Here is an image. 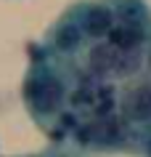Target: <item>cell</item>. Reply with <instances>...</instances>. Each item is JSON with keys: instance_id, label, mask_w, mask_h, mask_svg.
Instances as JSON below:
<instances>
[{"instance_id": "cell-1", "label": "cell", "mask_w": 151, "mask_h": 157, "mask_svg": "<svg viewBox=\"0 0 151 157\" xmlns=\"http://www.w3.org/2000/svg\"><path fill=\"white\" fill-rule=\"evenodd\" d=\"M24 99L29 104V109H32V115L40 123L56 120V117L64 115V107H67V101H69V85L64 83L61 75L40 67V69H34L27 77Z\"/></svg>"}, {"instance_id": "cell-2", "label": "cell", "mask_w": 151, "mask_h": 157, "mask_svg": "<svg viewBox=\"0 0 151 157\" xmlns=\"http://www.w3.org/2000/svg\"><path fill=\"white\" fill-rule=\"evenodd\" d=\"M69 16L82 27V32L90 40L106 37L109 29L117 24V16H114L109 3H77L74 8L69 11Z\"/></svg>"}, {"instance_id": "cell-3", "label": "cell", "mask_w": 151, "mask_h": 157, "mask_svg": "<svg viewBox=\"0 0 151 157\" xmlns=\"http://www.w3.org/2000/svg\"><path fill=\"white\" fill-rule=\"evenodd\" d=\"M85 37H88V35L82 32V27H80L74 19L67 13L59 24L53 27V32H50L48 40H50V48L56 51L59 56H74L77 51L82 48Z\"/></svg>"}, {"instance_id": "cell-4", "label": "cell", "mask_w": 151, "mask_h": 157, "mask_svg": "<svg viewBox=\"0 0 151 157\" xmlns=\"http://www.w3.org/2000/svg\"><path fill=\"white\" fill-rule=\"evenodd\" d=\"M122 112L130 123H151V83H138L122 96Z\"/></svg>"}, {"instance_id": "cell-5", "label": "cell", "mask_w": 151, "mask_h": 157, "mask_svg": "<svg viewBox=\"0 0 151 157\" xmlns=\"http://www.w3.org/2000/svg\"><path fill=\"white\" fill-rule=\"evenodd\" d=\"M143 40H146V27L143 24H125V21H117L109 29V35H106V43H111L122 53L138 51Z\"/></svg>"}, {"instance_id": "cell-6", "label": "cell", "mask_w": 151, "mask_h": 157, "mask_svg": "<svg viewBox=\"0 0 151 157\" xmlns=\"http://www.w3.org/2000/svg\"><path fill=\"white\" fill-rule=\"evenodd\" d=\"M119 53L111 43H95L90 51H88V67L93 69V75H109L117 69Z\"/></svg>"}, {"instance_id": "cell-7", "label": "cell", "mask_w": 151, "mask_h": 157, "mask_svg": "<svg viewBox=\"0 0 151 157\" xmlns=\"http://www.w3.org/2000/svg\"><path fill=\"white\" fill-rule=\"evenodd\" d=\"M114 11L117 21H125V24H143L149 21V11H146V3L143 0H106Z\"/></svg>"}, {"instance_id": "cell-8", "label": "cell", "mask_w": 151, "mask_h": 157, "mask_svg": "<svg viewBox=\"0 0 151 157\" xmlns=\"http://www.w3.org/2000/svg\"><path fill=\"white\" fill-rule=\"evenodd\" d=\"M146 155H149V157H151V139H149V141H146Z\"/></svg>"}, {"instance_id": "cell-9", "label": "cell", "mask_w": 151, "mask_h": 157, "mask_svg": "<svg viewBox=\"0 0 151 157\" xmlns=\"http://www.w3.org/2000/svg\"><path fill=\"white\" fill-rule=\"evenodd\" d=\"M146 64H149V69H151V51H149V56H146Z\"/></svg>"}]
</instances>
